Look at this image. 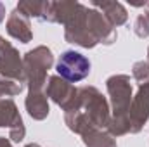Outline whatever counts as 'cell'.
I'll list each match as a JSON object with an SVG mask.
<instances>
[{"mask_svg":"<svg viewBox=\"0 0 149 147\" xmlns=\"http://www.w3.org/2000/svg\"><path fill=\"white\" fill-rule=\"evenodd\" d=\"M56 69L64 80H68L71 83H76V81L83 80L85 76H88V73H90V61L85 55H81L80 52L66 50L64 54H61Z\"/></svg>","mask_w":149,"mask_h":147,"instance_id":"6da1fadb","label":"cell"},{"mask_svg":"<svg viewBox=\"0 0 149 147\" xmlns=\"http://www.w3.org/2000/svg\"><path fill=\"white\" fill-rule=\"evenodd\" d=\"M3 14H5V7H3V3L0 2V23H2V19H3Z\"/></svg>","mask_w":149,"mask_h":147,"instance_id":"7a4b0ae2","label":"cell"}]
</instances>
